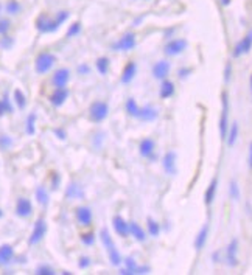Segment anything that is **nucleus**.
<instances>
[{
	"mask_svg": "<svg viewBox=\"0 0 252 275\" xmlns=\"http://www.w3.org/2000/svg\"><path fill=\"white\" fill-rule=\"evenodd\" d=\"M148 271H150V268H140L135 265V261L132 258H128L126 260V269L122 271V274H146Z\"/></svg>",
	"mask_w": 252,
	"mask_h": 275,
	"instance_id": "19",
	"label": "nucleus"
},
{
	"mask_svg": "<svg viewBox=\"0 0 252 275\" xmlns=\"http://www.w3.org/2000/svg\"><path fill=\"white\" fill-rule=\"evenodd\" d=\"M223 112H221V118H220V134L223 139L227 137V132H229V98H227V94L223 92Z\"/></svg>",
	"mask_w": 252,
	"mask_h": 275,
	"instance_id": "4",
	"label": "nucleus"
},
{
	"mask_svg": "<svg viewBox=\"0 0 252 275\" xmlns=\"http://www.w3.org/2000/svg\"><path fill=\"white\" fill-rule=\"evenodd\" d=\"M148 232H150V235H153V236H157L160 232L159 224L154 220H151V218H148Z\"/></svg>",
	"mask_w": 252,
	"mask_h": 275,
	"instance_id": "34",
	"label": "nucleus"
},
{
	"mask_svg": "<svg viewBox=\"0 0 252 275\" xmlns=\"http://www.w3.org/2000/svg\"><path fill=\"white\" fill-rule=\"evenodd\" d=\"M67 98H68V90L65 87L64 89H56V92L50 97V103H52L53 106L60 108V106L64 105Z\"/></svg>",
	"mask_w": 252,
	"mask_h": 275,
	"instance_id": "14",
	"label": "nucleus"
},
{
	"mask_svg": "<svg viewBox=\"0 0 252 275\" xmlns=\"http://www.w3.org/2000/svg\"><path fill=\"white\" fill-rule=\"evenodd\" d=\"M160 98H170L175 94V84L171 81H164L162 86H160Z\"/></svg>",
	"mask_w": 252,
	"mask_h": 275,
	"instance_id": "25",
	"label": "nucleus"
},
{
	"mask_svg": "<svg viewBox=\"0 0 252 275\" xmlns=\"http://www.w3.org/2000/svg\"><path fill=\"white\" fill-rule=\"evenodd\" d=\"M36 274H38V275H53L55 271H53L50 266H39V268L36 269Z\"/></svg>",
	"mask_w": 252,
	"mask_h": 275,
	"instance_id": "41",
	"label": "nucleus"
},
{
	"mask_svg": "<svg viewBox=\"0 0 252 275\" xmlns=\"http://www.w3.org/2000/svg\"><path fill=\"white\" fill-rule=\"evenodd\" d=\"M154 153V142L151 139H145L140 143V154L143 157H150Z\"/></svg>",
	"mask_w": 252,
	"mask_h": 275,
	"instance_id": "24",
	"label": "nucleus"
},
{
	"mask_svg": "<svg viewBox=\"0 0 252 275\" xmlns=\"http://www.w3.org/2000/svg\"><path fill=\"white\" fill-rule=\"evenodd\" d=\"M207 236H209V225H204L201 228V232L198 233L196 239H194V247L196 250H201L205 246V241H207Z\"/></svg>",
	"mask_w": 252,
	"mask_h": 275,
	"instance_id": "22",
	"label": "nucleus"
},
{
	"mask_svg": "<svg viewBox=\"0 0 252 275\" xmlns=\"http://www.w3.org/2000/svg\"><path fill=\"white\" fill-rule=\"evenodd\" d=\"M60 180H61V177H60L58 173H53L52 174V188L53 190H56V188L60 187Z\"/></svg>",
	"mask_w": 252,
	"mask_h": 275,
	"instance_id": "43",
	"label": "nucleus"
},
{
	"mask_svg": "<svg viewBox=\"0 0 252 275\" xmlns=\"http://www.w3.org/2000/svg\"><path fill=\"white\" fill-rule=\"evenodd\" d=\"M108 113H109V106L106 105V103L97 101L90 106V118H92L95 123H100L105 120L108 117Z\"/></svg>",
	"mask_w": 252,
	"mask_h": 275,
	"instance_id": "5",
	"label": "nucleus"
},
{
	"mask_svg": "<svg viewBox=\"0 0 252 275\" xmlns=\"http://www.w3.org/2000/svg\"><path fill=\"white\" fill-rule=\"evenodd\" d=\"M55 134L58 135L61 140H64V139H65V132H64L63 129H55Z\"/></svg>",
	"mask_w": 252,
	"mask_h": 275,
	"instance_id": "48",
	"label": "nucleus"
},
{
	"mask_svg": "<svg viewBox=\"0 0 252 275\" xmlns=\"http://www.w3.org/2000/svg\"><path fill=\"white\" fill-rule=\"evenodd\" d=\"M187 47V42L184 39H175L165 45V55L168 56H176L179 53H182Z\"/></svg>",
	"mask_w": 252,
	"mask_h": 275,
	"instance_id": "9",
	"label": "nucleus"
},
{
	"mask_svg": "<svg viewBox=\"0 0 252 275\" xmlns=\"http://www.w3.org/2000/svg\"><path fill=\"white\" fill-rule=\"evenodd\" d=\"M81 243L86 246H92L95 243V235L94 233H83L81 235Z\"/></svg>",
	"mask_w": 252,
	"mask_h": 275,
	"instance_id": "37",
	"label": "nucleus"
},
{
	"mask_svg": "<svg viewBox=\"0 0 252 275\" xmlns=\"http://www.w3.org/2000/svg\"><path fill=\"white\" fill-rule=\"evenodd\" d=\"M65 196L70 198V199H73V198H81V196H83V191L79 190V187L76 185V183H70V185H68V188L65 190Z\"/></svg>",
	"mask_w": 252,
	"mask_h": 275,
	"instance_id": "29",
	"label": "nucleus"
},
{
	"mask_svg": "<svg viewBox=\"0 0 252 275\" xmlns=\"http://www.w3.org/2000/svg\"><path fill=\"white\" fill-rule=\"evenodd\" d=\"M231 72H232V65L227 64L226 65V73H224V81L229 83V79H231Z\"/></svg>",
	"mask_w": 252,
	"mask_h": 275,
	"instance_id": "45",
	"label": "nucleus"
},
{
	"mask_svg": "<svg viewBox=\"0 0 252 275\" xmlns=\"http://www.w3.org/2000/svg\"><path fill=\"white\" fill-rule=\"evenodd\" d=\"M14 101H16V105L19 109H25L27 106V98L24 95V92H22L20 89H16L14 90Z\"/></svg>",
	"mask_w": 252,
	"mask_h": 275,
	"instance_id": "30",
	"label": "nucleus"
},
{
	"mask_svg": "<svg viewBox=\"0 0 252 275\" xmlns=\"http://www.w3.org/2000/svg\"><path fill=\"white\" fill-rule=\"evenodd\" d=\"M13 145V140L8 135H0V150H8V148Z\"/></svg>",
	"mask_w": 252,
	"mask_h": 275,
	"instance_id": "36",
	"label": "nucleus"
},
{
	"mask_svg": "<svg viewBox=\"0 0 252 275\" xmlns=\"http://www.w3.org/2000/svg\"><path fill=\"white\" fill-rule=\"evenodd\" d=\"M139 118L143 120V121H153L157 118V110L153 109V108H142L140 109V113H139Z\"/></svg>",
	"mask_w": 252,
	"mask_h": 275,
	"instance_id": "23",
	"label": "nucleus"
},
{
	"mask_svg": "<svg viewBox=\"0 0 252 275\" xmlns=\"http://www.w3.org/2000/svg\"><path fill=\"white\" fill-rule=\"evenodd\" d=\"M68 78H70V72L67 70V68H60V70H56L53 75V84L56 89H64L65 84L68 83Z\"/></svg>",
	"mask_w": 252,
	"mask_h": 275,
	"instance_id": "11",
	"label": "nucleus"
},
{
	"mask_svg": "<svg viewBox=\"0 0 252 275\" xmlns=\"http://www.w3.org/2000/svg\"><path fill=\"white\" fill-rule=\"evenodd\" d=\"M134 47H135V34H132V33L125 34L117 44H114V50H122V52L132 50Z\"/></svg>",
	"mask_w": 252,
	"mask_h": 275,
	"instance_id": "8",
	"label": "nucleus"
},
{
	"mask_svg": "<svg viewBox=\"0 0 252 275\" xmlns=\"http://www.w3.org/2000/svg\"><path fill=\"white\" fill-rule=\"evenodd\" d=\"M237 250H238V241L232 239L231 244L227 246V265L235 268L238 265V258H237Z\"/></svg>",
	"mask_w": 252,
	"mask_h": 275,
	"instance_id": "13",
	"label": "nucleus"
},
{
	"mask_svg": "<svg viewBox=\"0 0 252 275\" xmlns=\"http://www.w3.org/2000/svg\"><path fill=\"white\" fill-rule=\"evenodd\" d=\"M33 212V205L27 198H19L16 202V215L20 218H27Z\"/></svg>",
	"mask_w": 252,
	"mask_h": 275,
	"instance_id": "10",
	"label": "nucleus"
},
{
	"mask_svg": "<svg viewBox=\"0 0 252 275\" xmlns=\"http://www.w3.org/2000/svg\"><path fill=\"white\" fill-rule=\"evenodd\" d=\"M216 188H218V179H213V180L210 182L209 188L205 190V196H204V202L207 204V205H210V204L213 202L215 194H216Z\"/></svg>",
	"mask_w": 252,
	"mask_h": 275,
	"instance_id": "21",
	"label": "nucleus"
},
{
	"mask_svg": "<svg viewBox=\"0 0 252 275\" xmlns=\"http://www.w3.org/2000/svg\"><path fill=\"white\" fill-rule=\"evenodd\" d=\"M249 165L252 168V143H251V151H249Z\"/></svg>",
	"mask_w": 252,
	"mask_h": 275,
	"instance_id": "50",
	"label": "nucleus"
},
{
	"mask_svg": "<svg viewBox=\"0 0 252 275\" xmlns=\"http://www.w3.org/2000/svg\"><path fill=\"white\" fill-rule=\"evenodd\" d=\"M5 112H6V109H5V105H3V101L0 100V117H2Z\"/></svg>",
	"mask_w": 252,
	"mask_h": 275,
	"instance_id": "49",
	"label": "nucleus"
},
{
	"mask_svg": "<svg viewBox=\"0 0 252 275\" xmlns=\"http://www.w3.org/2000/svg\"><path fill=\"white\" fill-rule=\"evenodd\" d=\"M170 72V64L167 61H159L153 67V76L157 79H164Z\"/></svg>",
	"mask_w": 252,
	"mask_h": 275,
	"instance_id": "15",
	"label": "nucleus"
},
{
	"mask_svg": "<svg viewBox=\"0 0 252 275\" xmlns=\"http://www.w3.org/2000/svg\"><path fill=\"white\" fill-rule=\"evenodd\" d=\"M135 72H137V65L135 62H128L123 68V73H122V83L123 84H128L131 83L134 76H135Z\"/></svg>",
	"mask_w": 252,
	"mask_h": 275,
	"instance_id": "16",
	"label": "nucleus"
},
{
	"mask_svg": "<svg viewBox=\"0 0 252 275\" xmlns=\"http://www.w3.org/2000/svg\"><path fill=\"white\" fill-rule=\"evenodd\" d=\"M78 72L83 73V75H86V73H89V67H87V65H79V67H78Z\"/></svg>",
	"mask_w": 252,
	"mask_h": 275,
	"instance_id": "47",
	"label": "nucleus"
},
{
	"mask_svg": "<svg viewBox=\"0 0 252 275\" xmlns=\"http://www.w3.org/2000/svg\"><path fill=\"white\" fill-rule=\"evenodd\" d=\"M14 258V250L9 244L0 246V265H8Z\"/></svg>",
	"mask_w": 252,
	"mask_h": 275,
	"instance_id": "17",
	"label": "nucleus"
},
{
	"mask_svg": "<svg viewBox=\"0 0 252 275\" xmlns=\"http://www.w3.org/2000/svg\"><path fill=\"white\" fill-rule=\"evenodd\" d=\"M237 137H238V123H232L231 126V129H229L227 132V137H226V140H227V145L229 146H234L235 142H237Z\"/></svg>",
	"mask_w": 252,
	"mask_h": 275,
	"instance_id": "28",
	"label": "nucleus"
},
{
	"mask_svg": "<svg viewBox=\"0 0 252 275\" xmlns=\"http://www.w3.org/2000/svg\"><path fill=\"white\" fill-rule=\"evenodd\" d=\"M36 199L41 205H47L49 204V193L44 187H38L36 190Z\"/></svg>",
	"mask_w": 252,
	"mask_h": 275,
	"instance_id": "31",
	"label": "nucleus"
},
{
	"mask_svg": "<svg viewBox=\"0 0 252 275\" xmlns=\"http://www.w3.org/2000/svg\"><path fill=\"white\" fill-rule=\"evenodd\" d=\"M100 238L103 241V246H105L106 250H108V255H109L111 263L114 266H119L122 263V255H120L119 249L116 247V244H114V239L111 238V235H109V232L106 230V228H103V230L100 232Z\"/></svg>",
	"mask_w": 252,
	"mask_h": 275,
	"instance_id": "2",
	"label": "nucleus"
},
{
	"mask_svg": "<svg viewBox=\"0 0 252 275\" xmlns=\"http://www.w3.org/2000/svg\"><path fill=\"white\" fill-rule=\"evenodd\" d=\"M34 123H36V113H30L27 118V134L33 135L36 132V128H34Z\"/></svg>",
	"mask_w": 252,
	"mask_h": 275,
	"instance_id": "33",
	"label": "nucleus"
},
{
	"mask_svg": "<svg viewBox=\"0 0 252 275\" xmlns=\"http://www.w3.org/2000/svg\"><path fill=\"white\" fill-rule=\"evenodd\" d=\"M2 101H3V105H5V109H6V112H8V113H11V112H13V108H11V105H9V100H8V95H5Z\"/></svg>",
	"mask_w": 252,
	"mask_h": 275,
	"instance_id": "46",
	"label": "nucleus"
},
{
	"mask_svg": "<svg viewBox=\"0 0 252 275\" xmlns=\"http://www.w3.org/2000/svg\"><path fill=\"white\" fill-rule=\"evenodd\" d=\"M67 19H68V13H67V11H60L58 16H56L55 19H50L49 16L41 14L36 19V28L41 33H53V31L58 30Z\"/></svg>",
	"mask_w": 252,
	"mask_h": 275,
	"instance_id": "1",
	"label": "nucleus"
},
{
	"mask_svg": "<svg viewBox=\"0 0 252 275\" xmlns=\"http://www.w3.org/2000/svg\"><path fill=\"white\" fill-rule=\"evenodd\" d=\"M112 225H114V230H116L122 238H126L129 235V224L126 222L122 216H116L112 220Z\"/></svg>",
	"mask_w": 252,
	"mask_h": 275,
	"instance_id": "12",
	"label": "nucleus"
},
{
	"mask_svg": "<svg viewBox=\"0 0 252 275\" xmlns=\"http://www.w3.org/2000/svg\"><path fill=\"white\" fill-rule=\"evenodd\" d=\"M2 216H3V212H2V210H0V218H2Z\"/></svg>",
	"mask_w": 252,
	"mask_h": 275,
	"instance_id": "53",
	"label": "nucleus"
},
{
	"mask_svg": "<svg viewBox=\"0 0 252 275\" xmlns=\"http://www.w3.org/2000/svg\"><path fill=\"white\" fill-rule=\"evenodd\" d=\"M55 62H56V56L55 55H52V53H41L36 58L34 67H36V72L39 75H44V73H47L50 70Z\"/></svg>",
	"mask_w": 252,
	"mask_h": 275,
	"instance_id": "3",
	"label": "nucleus"
},
{
	"mask_svg": "<svg viewBox=\"0 0 252 275\" xmlns=\"http://www.w3.org/2000/svg\"><path fill=\"white\" fill-rule=\"evenodd\" d=\"M129 233L135 238V239H139V241H143V239H145V232H143V228L139 225V224H137V222H131L129 224Z\"/></svg>",
	"mask_w": 252,
	"mask_h": 275,
	"instance_id": "26",
	"label": "nucleus"
},
{
	"mask_svg": "<svg viewBox=\"0 0 252 275\" xmlns=\"http://www.w3.org/2000/svg\"><path fill=\"white\" fill-rule=\"evenodd\" d=\"M252 49V30L246 34V36L240 41L237 45H235V50H234V56L235 58H240L242 55H246L249 53Z\"/></svg>",
	"mask_w": 252,
	"mask_h": 275,
	"instance_id": "7",
	"label": "nucleus"
},
{
	"mask_svg": "<svg viewBox=\"0 0 252 275\" xmlns=\"http://www.w3.org/2000/svg\"><path fill=\"white\" fill-rule=\"evenodd\" d=\"M9 27H11V24H9L8 19H2V20H0V34H2V36H5V34L8 33V30H9Z\"/></svg>",
	"mask_w": 252,
	"mask_h": 275,
	"instance_id": "40",
	"label": "nucleus"
},
{
	"mask_svg": "<svg viewBox=\"0 0 252 275\" xmlns=\"http://www.w3.org/2000/svg\"><path fill=\"white\" fill-rule=\"evenodd\" d=\"M81 31V25H79V22H75V24H72V27L68 28L67 31V38H73L76 36V34Z\"/></svg>",
	"mask_w": 252,
	"mask_h": 275,
	"instance_id": "39",
	"label": "nucleus"
},
{
	"mask_svg": "<svg viewBox=\"0 0 252 275\" xmlns=\"http://www.w3.org/2000/svg\"><path fill=\"white\" fill-rule=\"evenodd\" d=\"M78 266L81 268V269H86V268H89V266H90V258H89V257H81V258H79Z\"/></svg>",
	"mask_w": 252,
	"mask_h": 275,
	"instance_id": "44",
	"label": "nucleus"
},
{
	"mask_svg": "<svg viewBox=\"0 0 252 275\" xmlns=\"http://www.w3.org/2000/svg\"><path fill=\"white\" fill-rule=\"evenodd\" d=\"M229 193H231V198L234 201H237L240 198V190H238V185H237V182H231V187H229Z\"/></svg>",
	"mask_w": 252,
	"mask_h": 275,
	"instance_id": "38",
	"label": "nucleus"
},
{
	"mask_svg": "<svg viewBox=\"0 0 252 275\" xmlns=\"http://www.w3.org/2000/svg\"><path fill=\"white\" fill-rule=\"evenodd\" d=\"M76 218L78 221L81 222L83 225H90L92 224V212L87 207H79L76 209Z\"/></svg>",
	"mask_w": 252,
	"mask_h": 275,
	"instance_id": "18",
	"label": "nucleus"
},
{
	"mask_svg": "<svg viewBox=\"0 0 252 275\" xmlns=\"http://www.w3.org/2000/svg\"><path fill=\"white\" fill-rule=\"evenodd\" d=\"M19 9H20V5H19V2H16V0H9V2L6 3V11L9 14L19 13Z\"/></svg>",
	"mask_w": 252,
	"mask_h": 275,
	"instance_id": "35",
	"label": "nucleus"
},
{
	"mask_svg": "<svg viewBox=\"0 0 252 275\" xmlns=\"http://www.w3.org/2000/svg\"><path fill=\"white\" fill-rule=\"evenodd\" d=\"M164 168L167 173L175 174L176 173V154L175 153H167L164 157Z\"/></svg>",
	"mask_w": 252,
	"mask_h": 275,
	"instance_id": "20",
	"label": "nucleus"
},
{
	"mask_svg": "<svg viewBox=\"0 0 252 275\" xmlns=\"http://www.w3.org/2000/svg\"><path fill=\"white\" fill-rule=\"evenodd\" d=\"M249 83H251V94H252V75H251V79H249Z\"/></svg>",
	"mask_w": 252,
	"mask_h": 275,
	"instance_id": "52",
	"label": "nucleus"
},
{
	"mask_svg": "<svg viewBox=\"0 0 252 275\" xmlns=\"http://www.w3.org/2000/svg\"><path fill=\"white\" fill-rule=\"evenodd\" d=\"M140 109H142V108L137 106V103H135V100H134V98H129L128 101H126V112H128L131 117L139 118Z\"/></svg>",
	"mask_w": 252,
	"mask_h": 275,
	"instance_id": "27",
	"label": "nucleus"
},
{
	"mask_svg": "<svg viewBox=\"0 0 252 275\" xmlns=\"http://www.w3.org/2000/svg\"><path fill=\"white\" fill-rule=\"evenodd\" d=\"M221 3H223L224 6H227L229 3H231V0H221Z\"/></svg>",
	"mask_w": 252,
	"mask_h": 275,
	"instance_id": "51",
	"label": "nucleus"
},
{
	"mask_svg": "<svg viewBox=\"0 0 252 275\" xmlns=\"http://www.w3.org/2000/svg\"><path fill=\"white\" fill-rule=\"evenodd\" d=\"M108 68H109V59L108 58H100L97 61V70L101 75H106L108 73Z\"/></svg>",
	"mask_w": 252,
	"mask_h": 275,
	"instance_id": "32",
	"label": "nucleus"
},
{
	"mask_svg": "<svg viewBox=\"0 0 252 275\" xmlns=\"http://www.w3.org/2000/svg\"><path fill=\"white\" fill-rule=\"evenodd\" d=\"M45 232H47V225H45V221L42 220V218H39V220L34 222V227H33V232L28 238V244H38L41 239L44 238Z\"/></svg>",
	"mask_w": 252,
	"mask_h": 275,
	"instance_id": "6",
	"label": "nucleus"
},
{
	"mask_svg": "<svg viewBox=\"0 0 252 275\" xmlns=\"http://www.w3.org/2000/svg\"><path fill=\"white\" fill-rule=\"evenodd\" d=\"M13 42H14V41L11 39V38H8L6 34H5L3 39L0 41V47H3V49H11V45H13Z\"/></svg>",
	"mask_w": 252,
	"mask_h": 275,
	"instance_id": "42",
	"label": "nucleus"
}]
</instances>
